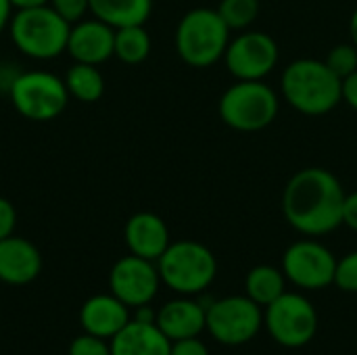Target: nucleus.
Listing matches in <instances>:
<instances>
[{"instance_id":"20e7f679","label":"nucleus","mask_w":357,"mask_h":355,"mask_svg":"<svg viewBox=\"0 0 357 355\" xmlns=\"http://www.w3.org/2000/svg\"><path fill=\"white\" fill-rule=\"evenodd\" d=\"M13 44L29 59L48 61L67 50L71 23H67L50 4L17 10L8 23Z\"/></svg>"},{"instance_id":"393cba45","label":"nucleus","mask_w":357,"mask_h":355,"mask_svg":"<svg viewBox=\"0 0 357 355\" xmlns=\"http://www.w3.org/2000/svg\"><path fill=\"white\" fill-rule=\"evenodd\" d=\"M335 285H337L341 291L357 293V251L347 253L343 259H337Z\"/></svg>"},{"instance_id":"412c9836","label":"nucleus","mask_w":357,"mask_h":355,"mask_svg":"<svg viewBox=\"0 0 357 355\" xmlns=\"http://www.w3.org/2000/svg\"><path fill=\"white\" fill-rule=\"evenodd\" d=\"M65 86L69 96L82 103H96L105 92V77L96 65L73 63L65 73Z\"/></svg>"},{"instance_id":"2eb2a0df","label":"nucleus","mask_w":357,"mask_h":355,"mask_svg":"<svg viewBox=\"0 0 357 355\" xmlns=\"http://www.w3.org/2000/svg\"><path fill=\"white\" fill-rule=\"evenodd\" d=\"M123 241L132 255L149 262H157L172 243L167 224L151 211H138L126 222Z\"/></svg>"},{"instance_id":"bb28decb","label":"nucleus","mask_w":357,"mask_h":355,"mask_svg":"<svg viewBox=\"0 0 357 355\" xmlns=\"http://www.w3.org/2000/svg\"><path fill=\"white\" fill-rule=\"evenodd\" d=\"M67 23H77L90 10V0H50L48 2Z\"/></svg>"},{"instance_id":"f3484780","label":"nucleus","mask_w":357,"mask_h":355,"mask_svg":"<svg viewBox=\"0 0 357 355\" xmlns=\"http://www.w3.org/2000/svg\"><path fill=\"white\" fill-rule=\"evenodd\" d=\"M172 341L161 333L157 322L130 320L113 339V355H169Z\"/></svg>"},{"instance_id":"4468645a","label":"nucleus","mask_w":357,"mask_h":355,"mask_svg":"<svg viewBox=\"0 0 357 355\" xmlns=\"http://www.w3.org/2000/svg\"><path fill=\"white\" fill-rule=\"evenodd\" d=\"M40 272L42 255L31 241L15 234L0 241V282L23 287L33 282Z\"/></svg>"},{"instance_id":"9b49d317","label":"nucleus","mask_w":357,"mask_h":355,"mask_svg":"<svg viewBox=\"0 0 357 355\" xmlns=\"http://www.w3.org/2000/svg\"><path fill=\"white\" fill-rule=\"evenodd\" d=\"M337 257L320 245L318 241H297L293 243L282 257L284 276L307 291H318L328 285H335Z\"/></svg>"},{"instance_id":"5701e85b","label":"nucleus","mask_w":357,"mask_h":355,"mask_svg":"<svg viewBox=\"0 0 357 355\" xmlns=\"http://www.w3.org/2000/svg\"><path fill=\"white\" fill-rule=\"evenodd\" d=\"M215 10L230 31H245L259 17V0H220Z\"/></svg>"},{"instance_id":"c756f323","label":"nucleus","mask_w":357,"mask_h":355,"mask_svg":"<svg viewBox=\"0 0 357 355\" xmlns=\"http://www.w3.org/2000/svg\"><path fill=\"white\" fill-rule=\"evenodd\" d=\"M343 224L349 230L357 232V190L345 195V201H343Z\"/></svg>"},{"instance_id":"72a5a7b5","label":"nucleus","mask_w":357,"mask_h":355,"mask_svg":"<svg viewBox=\"0 0 357 355\" xmlns=\"http://www.w3.org/2000/svg\"><path fill=\"white\" fill-rule=\"evenodd\" d=\"M349 38H351V44L357 48V8L351 13V19H349Z\"/></svg>"},{"instance_id":"0eeeda50","label":"nucleus","mask_w":357,"mask_h":355,"mask_svg":"<svg viewBox=\"0 0 357 355\" xmlns=\"http://www.w3.org/2000/svg\"><path fill=\"white\" fill-rule=\"evenodd\" d=\"M8 96L15 111L29 121L56 119L69 103L65 80L48 71L17 73L8 86Z\"/></svg>"},{"instance_id":"a211bd4d","label":"nucleus","mask_w":357,"mask_h":355,"mask_svg":"<svg viewBox=\"0 0 357 355\" xmlns=\"http://www.w3.org/2000/svg\"><path fill=\"white\" fill-rule=\"evenodd\" d=\"M205 320V308L192 299H174L157 312V326L172 343L199 337Z\"/></svg>"},{"instance_id":"a878e982","label":"nucleus","mask_w":357,"mask_h":355,"mask_svg":"<svg viewBox=\"0 0 357 355\" xmlns=\"http://www.w3.org/2000/svg\"><path fill=\"white\" fill-rule=\"evenodd\" d=\"M69 355H113L111 354V343L107 345V339L94 337L90 333H84L75 337L69 345Z\"/></svg>"},{"instance_id":"b1692460","label":"nucleus","mask_w":357,"mask_h":355,"mask_svg":"<svg viewBox=\"0 0 357 355\" xmlns=\"http://www.w3.org/2000/svg\"><path fill=\"white\" fill-rule=\"evenodd\" d=\"M324 63L331 67L335 75L345 80L357 69V48L354 44H337L328 50Z\"/></svg>"},{"instance_id":"1a4fd4ad","label":"nucleus","mask_w":357,"mask_h":355,"mask_svg":"<svg viewBox=\"0 0 357 355\" xmlns=\"http://www.w3.org/2000/svg\"><path fill=\"white\" fill-rule=\"evenodd\" d=\"M205 328L211 337L224 345H243L249 343L261 326V310L249 297H224L220 301H211L205 312Z\"/></svg>"},{"instance_id":"6ab92c4d","label":"nucleus","mask_w":357,"mask_h":355,"mask_svg":"<svg viewBox=\"0 0 357 355\" xmlns=\"http://www.w3.org/2000/svg\"><path fill=\"white\" fill-rule=\"evenodd\" d=\"M153 0H90V13L113 29L144 25L151 17Z\"/></svg>"},{"instance_id":"7ed1b4c3","label":"nucleus","mask_w":357,"mask_h":355,"mask_svg":"<svg viewBox=\"0 0 357 355\" xmlns=\"http://www.w3.org/2000/svg\"><path fill=\"white\" fill-rule=\"evenodd\" d=\"M230 27L215 8H192L176 27V50L180 59L197 69H205L224 59L230 44Z\"/></svg>"},{"instance_id":"6e6552de","label":"nucleus","mask_w":357,"mask_h":355,"mask_svg":"<svg viewBox=\"0 0 357 355\" xmlns=\"http://www.w3.org/2000/svg\"><path fill=\"white\" fill-rule=\"evenodd\" d=\"M266 326L270 337L282 347H303L318 331L316 308L297 293H282L266 308Z\"/></svg>"},{"instance_id":"aec40b11","label":"nucleus","mask_w":357,"mask_h":355,"mask_svg":"<svg viewBox=\"0 0 357 355\" xmlns=\"http://www.w3.org/2000/svg\"><path fill=\"white\" fill-rule=\"evenodd\" d=\"M284 272H280L274 266H255L245 280V289H247V297L253 299L257 305H270L272 301H276L284 291Z\"/></svg>"},{"instance_id":"7c9ffc66","label":"nucleus","mask_w":357,"mask_h":355,"mask_svg":"<svg viewBox=\"0 0 357 355\" xmlns=\"http://www.w3.org/2000/svg\"><path fill=\"white\" fill-rule=\"evenodd\" d=\"M343 103L357 111V69L343 80Z\"/></svg>"},{"instance_id":"473e14b6","label":"nucleus","mask_w":357,"mask_h":355,"mask_svg":"<svg viewBox=\"0 0 357 355\" xmlns=\"http://www.w3.org/2000/svg\"><path fill=\"white\" fill-rule=\"evenodd\" d=\"M10 13H13V6L8 0H0V33L8 27L10 23Z\"/></svg>"},{"instance_id":"9d476101","label":"nucleus","mask_w":357,"mask_h":355,"mask_svg":"<svg viewBox=\"0 0 357 355\" xmlns=\"http://www.w3.org/2000/svg\"><path fill=\"white\" fill-rule=\"evenodd\" d=\"M278 44L266 31H241L230 38L224 61L236 80H264L278 65Z\"/></svg>"},{"instance_id":"dca6fc26","label":"nucleus","mask_w":357,"mask_h":355,"mask_svg":"<svg viewBox=\"0 0 357 355\" xmlns=\"http://www.w3.org/2000/svg\"><path fill=\"white\" fill-rule=\"evenodd\" d=\"M130 308L119 301L113 293L90 297L79 310V322L84 333L100 339H113L132 318Z\"/></svg>"},{"instance_id":"4be33fe9","label":"nucleus","mask_w":357,"mask_h":355,"mask_svg":"<svg viewBox=\"0 0 357 355\" xmlns=\"http://www.w3.org/2000/svg\"><path fill=\"white\" fill-rule=\"evenodd\" d=\"M151 54V36L144 25L115 29V56L126 65H138Z\"/></svg>"},{"instance_id":"c85d7f7f","label":"nucleus","mask_w":357,"mask_h":355,"mask_svg":"<svg viewBox=\"0 0 357 355\" xmlns=\"http://www.w3.org/2000/svg\"><path fill=\"white\" fill-rule=\"evenodd\" d=\"M169 355H209V352L197 337H190V339L174 341Z\"/></svg>"},{"instance_id":"39448f33","label":"nucleus","mask_w":357,"mask_h":355,"mask_svg":"<svg viewBox=\"0 0 357 355\" xmlns=\"http://www.w3.org/2000/svg\"><path fill=\"white\" fill-rule=\"evenodd\" d=\"M280 103L264 80H236L220 98V119L236 132H259L274 123Z\"/></svg>"},{"instance_id":"2f4dec72","label":"nucleus","mask_w":357,"mask_h":355,"mask_svg":"<svg viewBox=\"0 0 357 355\" xmlns=\"http://www.w3.org/2000/svg\"><path fill=\"white\" fill-rule=\"evenodd\" d=\"M15 10H25V8H36V6H46L50 0H8Z\"/></svg>"},{"instance_id":"f257e3e1","label":"nucleus","mask_w":357,"mask_h":355,"mask_svg":"<svg viewBox=\"0 0 357 355\" xmlns=\"http://www.w3.org/2000/svg\"><path fill=\"white\" fill-rule=\"evenodd\" d=\"M345 190L324 167H305L291 176L282 192V213L291 228L305 236H322L343 224Z\"/></svg>"},{"instance_id":"ddd939ff","label":"nucleus","mask_w":357,"mask_h":355,"mask_svg":"<svg viewBox=\"0 0 357 355\" xmlns=\"http://www.w3.org/2000/svg\"><path fill=\"white\" fill-rule=\"evenodd\" d=\"M67 52L75 63L102 65L115 56V29L100 19H82L71 25Z\"/></svg>"},{"instance_id":"cd10ccee","label":"nucleus","mask_w":357,"mask_h":355,"mask_svg":"<svg viewBox=\"0 0 357 355\" xmlns=\"http://www.w3.org/2000/svg\"><path fill=\"white\" fill-rule=\"evenodd\" d=\"M15 226H17V211H15V205L0 197V241L15 234Z\"/></svg>"},{"instance_id":"f03ea898","label":"nucleus","mask_w":357,"mask_h":355,"mask_svg":"<svg viewBox=\"0 0 357 355\" xmlns=\"http://www.w3.org/2000/svg\"><path fill=\"white\" fill-rule=\"evenodd\" d=\"M280 90L295 111L310 117L326 115L343 103V80L318 59H297L287 65Z\"/></svg>"},{"instance_id":"423d86ee","label":"nucleus","mask_w":357,"mask_h":355,"mask_svg":"<svg viewBox=\"0 0 357 355\" xmlns=\"http://www.w3.org/2000/svg\"><path fill=\"white\" fill-rule=\"evenodd\" d=\"M161 282L182 295L203 293L218 274L215 255L197 241L169 243L165 253L157 259Z\"/></svg>"},{"instance_id":"f8f14e48","label":"nucleus","mask_w":357,"mask_h":355,"mask_svg":"<svg viewBox=\"0 0 357 355\" xmlns=\"http://www.w3.org/2000/svg\"><path fill=\"white\" fill-rule=\"evenodd\" d=\"M159 285L161 276L155 262H149L132 253L115 262L109 274L111 293L128 308L149 305L155 299Z\"/></svg>"}]
</instances>
